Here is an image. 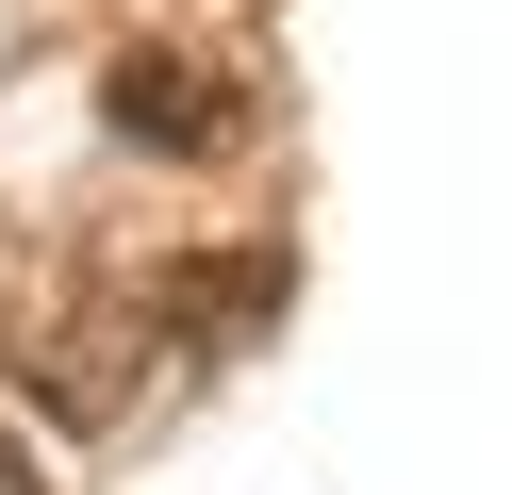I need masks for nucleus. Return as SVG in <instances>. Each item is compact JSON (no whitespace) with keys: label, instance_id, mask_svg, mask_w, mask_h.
<instances>
[{"label":"nucleus","instance_id":"f257e3e1","mask_svg":"<svg viewBox=\"0 0 512 495\" xmlns=\"http://www.w3.org/2000/svg\"><path fill=\"white\" fill-rule=\"evenodd\" d=\"M100 116L133 132V149H215V132H232V83H215L199 50H133V66L100 83Z\"/></svg>","mask_w":512,"mask_h":495},{"label":"nucleus","instance_id":"f03ea898","mask_svg":"<svg viewBox=\"0 0 512 495\" xmlns=\"http://www.w3.org/2000/svg\"><path fill=\"white\" fill-rule=\"evenodd\" d=\"M0 495H34V462H0Z\"/></svg>","mask_w":512,"mask_h":495}]
</instances>
